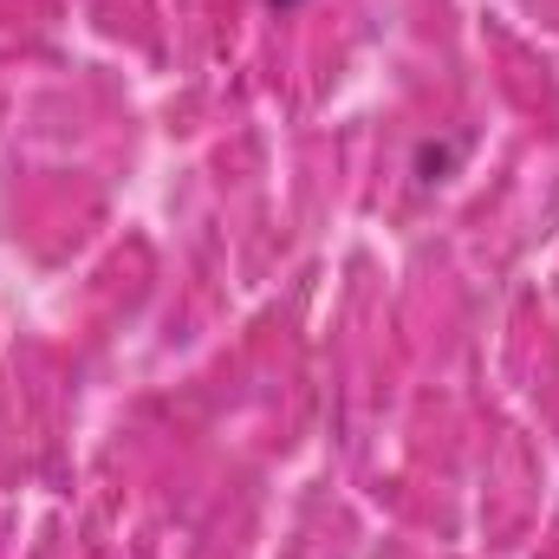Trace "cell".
Here are the masks:
<instances>
[{
  "label": "cell",
  "instance_id": "obj_1",
  "mask_svg": "<svg viewBox=\"0 0 559 559\" xmlns=\"http://www.w3.org/2000/svg\"><path fill=\"white\" fill-rule=\"evenodd\" d=\"M274 7H293V0H274Z\"/></svg>",
  "mask_w": 559,
  "mask_h": 559
}]
</instances>
